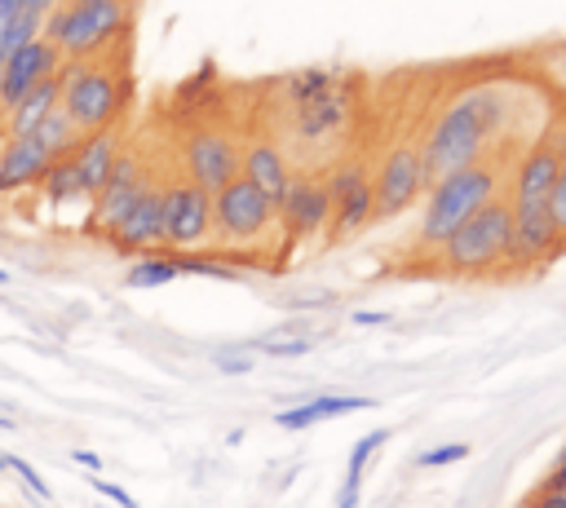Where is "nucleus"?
<instances>
[{
  "label": "nucleus",
  "mask_w": 566,
  "mask_h": 508,
  "mask_svg": "<svg viewBox=\"0 0 566 508\" xmlns=\"http://www.w3.org/2000/svg\"><path fill=\"white\" fill-rule=\"evenodd\" d=\"M509 119V93L500 84H469L460 88L424 128L420 137V159L429 186L447 172H460L478 159H486V146Z\"/></svg>",
  "instance_id": "f257e3e1"
},
{
  "label": "nucleus",
  "mask_w": 566,
  "mask_h": 508,
  "mask_svg": "<svg viewBox=\"0 0 566 508\" xmlns=\"http://www.w3.org/2000/svg\"><path fill=\"white\" fill-rule=\"evenodd\" d=\"M491 199H500V168L491 159H478L460 172H447L438 177L429 190H424V212H420V230H416V243L420 247H442L478 208H486Z\"/></svg>",
  "instance_id": "f03ea898"
},
{
  "label": "nucleus",
  "mask_w": 566,
  "mask_h": 508,
  "mask_svg": "<svg viewBox=\"0 0 566 508\" xmlns=\"http://www.w3.org/2000/svg\"><path fill=\"white\" fill-rule=\"evenodd\" d=\"M62 80V110L75 119V128L88 137V133H102V128H115L119 110L128 106L133 97V80L124 71H111L102 62H66L57 71Z\"/></svg>",
  "instance_id": "7ed1b4c3"
},
{
  "label": "nucleus",
  "mask_w": 566,
  "mask_h": 508,
  "mask_svg": "<svg viewBox=\"0 0 566 508\" xmlns=\"http://www.w3.org/2000/svg\"><path fill=\"white\" fill-rule=\"evenodd\" d=\"M133 22V0H62L57 13L44 22V40L71 62H88Z\"/></svg>",
  "instance_id": "20e7f679"
},
{
  "label": "nucleus",
  "mask_w": 566,
  "mask_h": 508,
  "mask_svg": "<svg viewBox=\"0 0 566 508\" xmlns=\"http://www.w3.org/2000/svg\"><path fill=\"white\" fill-rule=\"evenodd\" d=\"M509 239H513V208L509 199H491L438 247V261L451 274H495L504 269Z\"/></svg>",
  "instance_id": "39448f33"
},
{
  "label": "nucleus",
  "mask_w": 566,
  "mask_h": 508,
  "mask_svg": "<svg viewBox=\"0 0 566 508\" xmlns=\"http://www.w3.org/2000/svg\"><path fill=\"white\" fill-rule=\"evenodd\" d=\"M371 190H376V221H389L398 212H407L424 190V159H420V141H398L380 155V163L371 168Z\"/></svg>",
  "instance_id": "423d86ee"
},
{
  "label": "nucleus",
  "mask_w": 566,
  "mask_h": 508,
  "mask_svg": "<svg viewBox=\"0 0 566 508\" xmlns=\"http://www.w3.org/2000/svg\"><path fill=\"white\" fill-rule=\"evenodd\" d=\"M279 221V203L265 199L243 172L212 194V225L230 243H256Z\"/></svg>",
  "instance_id": "0eeeda50"
},
{
  "label": "nucleus",
  "mask_w": 566,
  "mask_h": 508,
  "mask_svg": "<svg viewBox=\"0 0 566 508\" xmlns=\"http://www.w3.org/2000/svg\"><path fill=\"white\" fill-rule=\"evenodd\" d=\"M327 194H332V243L358 234L363 225L376 221V190H371V168L363 159H340L327 177Z\"/></svg>",
  "instance_id": "6e6552de"
},
{
  "label": "nucleus",
  "mask_w": 566,
  "mask_h": 508,
  "mask_svg": "<svg viewBox=\"0 0 566 508\" xmlns=\"http://www.w3.org/2000/svg\"><path fill=\"white\" fill-rule=\"evenodd\" d=\"M181 159H186V177L195 186H203L208 194H217L221 186H230L243 168V150L234 146V137L217 124H199L190 128L186 146H181Z\"/></svg>",
  "instance_id": "1a4fd4ad"
},
{
  "label": "nucleus",
  "mask_w": 566,
  "mask_h": 508,
  "mask_svg": "<svg viewBox=\"0 0 566 508\" xmlns=\"http://www.w3.org/2000/svg\"><path fill=\"white\" fill-rule=\"evenodd\" d=\"M212 230V194L190 177L164 186V247L195 252Z\"/></svg>",
  "instance_id": "9d476101"
},
{
  "label": "nucleus",
  "mask_w": 566,
  "mask_h": 508,
  "mask_svg": "<svg viewBox=\"0 0 566 508\" xmlns=\"http://www.w3.org/2000/svg\"><path fill=\"white\" fill-rule=\"evenodd\" d=\"M566 163V150L557 137H544L535 141L522 159H517V172H513V216H535V212H548V199H553V186H557V172Z\"/></svg>",
  "instance_id": "9b49d317"
},
{
  "label": "nucleus",
  "mask_w": 566,
  "mask_h": 508,
  "mask_svg": "<svg viewBox=\"0 0 566 508\" xmlns=\"http://www.w3.org/2000/svg\"><path fill=\"white\" fill-rule=\"evenodd\" d=\"M106 239L124 256H150L155 247H164V186L159 181H146V190L137 194V203L119 216V225Z\"/></svg>",
  "instance_id": "f8f14e48"
},
{
  "label": "nucleus",
  "mask_w": 566,
  "mask_h": 508,
  "mask_svg": "<svg viewBox=\"0 0 566 508\" xmlns=\"http://www.w3.org/2000/svg\"><path fill=\"white\" fill-rule=\"evenodd\" d=\"M146 168H142V159L133 155V150H124L119 159H115V168H111V177H106V186L93 194V212H88V230L93 234H111L115 225H119V216L137 203V194L146 190Z\"/></svg>",
  "instance_id": "ddd939ff"
},
{
  "label": "nucleus",
  "mask_w": 566,
  "mask_h": 508,
  "mask_svg": "<svg viewBox=\"0 0 566 508\" xmlns=\"http://www.w3.org/2000/svg\"><path fill=\"white\" fill-rule=\"evenodd\" d=\"M62 66H66V57H62L57 44L44 40V35H35V40L22 44V49H13V53L4 57V71H0V106L9 110V106H13L18 97H27L40 80H53Z\"/></svg>",
  "instance_id": "4468645a"
},
{
  "label": "nucleus",
  "mask_w": 566,
  "mask_h": 508,
  "mask_svg": "<svg viewBox=\"0 0 566 508\" xmlns=\"http://www.w3.org/2000/svg\"><path fill=\"white\" fill-rule=\"evenodd\" d=\"M279 221L287 239H318L332 225V194L318 177H292L287 194L279 199Z\"/></svg>",
  "instance_id": "2eb2a0df"
},
{
  "label": "nucleus",
  "mask_w": 566,
  "mask_h": 508,
  "mask_svg": "<svg viewBox=\"0 0 566 508\" xmlns=\"http://www.w3.org/2000/svg\"><path fill=\"white\" fill-rule=\"evenodd\" d=\"M349 106H354V97H349V88L336 80L327 93H318V97H310L305 106H296V110H287V124H292V137L296 141H305V146H314V141H327V137H336L345 124H349Z\"/></svg>",
  "instance_id": "dca6fc26"
},
{
  "label": "nucleus",
  "mask_w": 566,
  "mask_h": 508,
  "mask_svg": "<svg viewBox=\"0 0 566 508\" xmlns=\"http://www.w3.org/2000/svg\"><path fill=\"white\" fill-rule=\"evenodd\" d=\"M119 155H124V146H119V133H115V128L88 133V137L71 150L75 186H80V194H84V199H93V194L106 186V177H111V168H115V159H119Z\"/></svg>",
  "instance_id": "f3484780"
},
{
  "label": "nucleus",
  "mask_w": 566,
  "mask_h": 508,
  "mask_svg": "<svg viewBox=\"0 0 566 508\" xmlns=\"http://www.w3.org/2000/svg\"><path fill=\"white\" fill-rule=\"evenodd\" d=\"M49 168H53V155L35 137H9L0 150V194L40 186Z\"/></svg>",
  "instance_id": "a211bd4d"
},
{
  "label": "nucleus",
  "mask_w": 566,
  "mask_h": 508,
  "mask_svg": "<svg viewBox=\"0 0 566 508\" xmlns=\"http://www.w3.org/2000/svg\"><path fill=\"white\" fill-rule=\"evenodd\" d=\"M265 199H283L287 194V186H292V163H287V155H283V146L279 141H270V137H256L248 150H243V168H239Z\"/></svg>",
  "instance_id": "6ab92c4d"
},
{
  "label": "nucleus",
  "mask_w": 566,
  "mask_h": 508,
  "mask_svg": "<svg viewBox=\"0 0 566 508\" xmlns=\"http://www.w3.org/2000/svg\"><path fill=\"white\" fill-rule=\"evenodd\" d=\"M57 102H62V80L53 75V80H40L27 97H18L9 110H4V141L9 137H31L53 110H57Z\"/></svg>",
  "instance_id": "aec40b11"
},
{
  "label": "nucleus",
  "mask_w": 566,
  "mask_h": 508,
  "mask_svg": "<svg viewBox=\"0 0 566 508\" xmlns=\"http://www.w3.org/2000/svg\"><path fill=\"white\" fill-rule=\"evenodd\" d=\"M367 406H371V398H363V393H323V398H310V402H301V406L279 411L274 424H279V428H310V424H318V420L349 415V411H367Z\"/></svg>",
  "instance_id": "412c9836"
},
{
  "label": "nucleus",
  "mask_w": 566,
  "mask_h": 508,
  "mask_svg": "<svg viewBox=\"0 0 566 508\" xmlns=\"http://www.w3.org/2000/svg\"><path fill=\"white\" fill-rule=\"evenodd\" d=\"M336 80H340V75H336L332 66H301V71H287V75L279 80V102H283L287 110H296V106H305L310 97L327 93Z\"/></svg>",
  "instance_id": "4be33fe9"
},
{
  "label": "nucleus",
  "mask_w": 566,
  "mask_h": 508,
  "mask_svg": "<svg viewBox=\"0 0 566 508\" xmlns=\"http://www.w3.org/2000/svg\"><path fill=\"white\" fill-rule=\"evenodd\" d=\"M31 137H35V141H40V146H44L53 159H66V155H71V150L84 141V133L75 128V119H71L62 106H57V110H53V115H49V119H44V124L31 133Z\"/></svg>",
  "instance_id": "5701e85b"
},
{
  "label": "nucleus",
  "mask_w": 566,
  "mask_h": 508,
  "mask_svg": "<svg viewBox=\"0 0 566 508\" xmlns=\"http://www.w3.org/2000/svg\"><path fill=\"white\" fill-rule=\"evenodd\" d=\"M181 269H177V256L172 252H150V256H137L124 274V287H164L172 283Z\"/></svg>",
  "instance_id": "b1692460"
},
{
  "label": "nucleus",
  "mask_w": 566,
  "mask_h": 508,
  "mask_svg": "<svg viewBox=\"0 0 566 508\" xmlns=\"http://www.w3.org/2000/svg\"><path fill=\"white\" fill-rule=\"evenodd\" d=\"M44 199L49 203H62V199H71V194H80V186H75V163H71V155L66 159H53V168L44 172Z\"/></svg>",
  "instance_id": "393cba45"
},
{
  "label": "nucleus",
  "mask_w": 566,
  "mask_h": 508,
  "mask_svg": "<svg viewBox=\"0 0 566 508\" xmlns=\"http://www.w3.org/2000/svg\"><path fill=\"white\" fill-rule=\"evenodd\" d=\"M177 256V269L181 274H208V278H239L234 274V265H226V261H217V256H208V252H172Z\"/></svg>",
  "instance_id": "a878e982"
},
{
  "label": "nucleus",
  "mask_w": 566,
  "mask_h": 508,
  "mask_svg": "<svg viewBox=\"0 0 566 508\" xmlns=\"http://www.w3.org/2000/svg\"><path fill=\"white\" fill-rule=\"evenodd\" d=\"M389 442V428H376V433H367V437H358L354 442V451H349V468H345V481H363V468H367V459L376 455V446H385Z\"/></svg>",
  "instance_id": "bb28decb"
},
{
  "label": "nucleus",
  "mask_w": 566,
  "mask_h": 508,
  "mask_svg": "<svg viewBox=\"0 0 566 508\" xmlns=\"http://www.w3.org/2000/svg\"><path fill=\"white\" fill-rule=\"evenodd\" d=\"M310 349H314L310 336H270V340H261V353H270V358H301Z\"/></svg>",
  "instance_id": "cd10ccee"
},
{
  "label": "nucleus",
  "mask_w": 566,
  "mask_h": 508,
  "mask_svg": "<svg viewBox=\"0 0 566 508\" xmlns=\"http://www.w3.org/2000/svg\"><path fill=\"white\" fill-rule=\"evenodd\" d=\"M469 455V446L464 442H442V446H429V451H420V468H442V464H455V459H464Z\"/></svg>",
  "instance_id": "c85d7f7f"
},
{
  "label": "nucleus",
  "mask_w": 566,
  "mask_h": 508,
  "mask_svg": "<svg viewBox=\"0 0 566 508\" xmlns=\"http://www.w3.org/2000/svg\"><path fill=\"white\" fill-rule=\"evenodd\" d=\"M9 468H13L18 477H22V486H27V490H31L35 499H53V495H49V481H44V477H40V473H35V468H31L27 459H18V455H9Z\"/></svg>",
  "instance_id": "c756f323"
},
{
  "label": "nucleus",
  "mask_w": 566,
  "mask_h": 508,
  "mask_svg": "<svg viewBox=\"0 0 566 508\" xmlns=\"http://www.w3.org/2000/svg\"><path fill=\"white\" fill-rule=\"evenodd\" d=\"M548 212H553V225H557V234L566 239V163H562V172H557V186H553Z\"/></svg>",
  "instance_id": "7c9ffc66"
},
{
  "label": "nucleus",
  "mask_w": 566,
  "mask_h": 508,
  "mask_svg": "<svg viewBox=\"0 0 566 508\" xmlns=\"http://www.w3.org/2000/svg\"><path fill=\"white\" fill-rule=\"evenodd\" d=\"M93 490H97V495H106V499H111V504H119V508H137V499H133L124 486L106 481V477H93Z\"/></svg>",
  "instance_id": "2f4dec72"
},
{
  "label": "nucleus",
  "mask_w": 566,
  "mask_h": 508,
  "mask_svg": "<svg viewBox=\"0 0 566 508\" xmlns=\"http://www.w3.org/2000/svg\"><path fill=\"white\" fill-rule=\"evenodd\" d=\"M212 367H217V371H226V375H248L252 358H230V353H217V358H212Z\"/></svg>",
  "instance_id": "473e14b6"
},
{
  "label": "nucleus",
  "mask_w": 566,
  "mask_h": 508,
  "mask_svg": "<svg viewBox=\"0 0 566 508\" xmlns=\"http://www.w3.org/2000/svg\"><path fill=\"white\" fill-rule=\"evenodd\" d=\"M57 4H62V0H22V13H31L35 22H49V18L57 13Z\"/></svg>",
  "instance_id": "72a5a7b5"
},
{
  "label": "nucleus",
  "mask_w": 566,
  "mask_h": 508,
  "mask_svg": "<svg viewBox=\"0 0 566 508\" xmlns=\"http://www.w3.org/2000/svg\"><path fill=\"white\" fill-rule=\"evenodd\" d=\"M354 327H376V322H389V314H376V309H354L349 314Z\"/></svg>",
  "instance_id": "f704fd0d"
},
{
  "label": "nucleus",
  "mask_w": 566,
  "mask_h": 508,
  "mask_svg": "<svg viewBox=\"0 0 566 508\" xmlns=\"http://www.w3.org/2000/svg\"><path fill=\"white\" fill-rule=\"evenodd\" d=\"M71 459H75V464H80V468H88V473H93V477H97V473H102V459H97V455H93V451H71Z\"/></svg>",
  "instance_id": "c9c22d12"
},
{
  "label": "nucleus",
  "mask_w": 566,
  "mask_h": 508,
  "mask_svg": "<svg viewBox=\"0 0 566 508\" xmlns=\"http://www.w3.org/2000/svg\"><path fill=\"white\" fill-rule=\"evenodd\" d=\"M336 508H358V481H345V486H340Z\"/></svg>",
  "instance_id": "e433bc0d"
},
{
  "label": "nucleus",
  "mask_w": 566,
  "mask_h": 508,
  "mask_svg": "<svg viewBox=\"0 0 566 508\" xmlns=\"http://www.w3.org/2000/svg\"><path fill=\"white\" fill-rule=\"evenodd\" d=\"M18 9H22V0H0V27H4V22H9Z\"/></svg>",
  "instance_id": "4c0bfd02"
},
{
  "label": "nucleus",
  "mask_w": 566,
  "mask_h": 508,
  "mask_svg": "<svg viewBox=\"0 0 566 508\" xmlns=\"http://www.w3.org/2000/svg\"><path fill=\"white\" fill-rule=\"evenodd\" d=\"M531 499H544V504H553V508H566V495H531Z\"/></svg>",
  "instance_id": "58836bf2"
},
{
  "label": "nucleus",
  "mask_w": 566,
  "mask_h": 508,
  "mask_svg": "<svg viewBox=\"0 0 566 508\" xmlns=\"http://www.w3.org/2000/svg\"><path fill=\"white\" fill-rule=\"evenodd\" d=\"M526 508H553V504H544V499H531V504H526Z\"/></svg>",
  "instance_id": "ea45409f"
},
{
  "label": "nucleus",
  "mask_w": 566,
  "mask_h": 508,
  "mask_svg": "<svg viewBox=\"0 0 566 508\" xmlns=\"http://www.w3.org/2000/svg\"><path fill=\"white\" fill-rule=\"evenodd\" d=\"M0 428H13V420H9V415H0Z\"/></svg>",
  "instance_id": "a19ab883"
},
{
  "label": "nucleus",
  "mask_w": 566,
  "mask_h": 508,
  "mask_svg": "<svg viewBox=\"0 0 566 508\" xmlns=\"http://www.w3.org/2000/svg\"><path fill=\"white\" fill-rule=\"evenodd\" d=\"M4 468H9V455H4V451H0V473H4Z\"/></svg>",
  "instance_id": "79ce46f5"
},
{
  "label": "nucleus",
  "mask_w": 566,
  "mask_h": 508,
  "mask_svg": "<svg viewBox=\"0 0 566 508\" xmlns=\"http://www.w3.org/2000/svg\"><path fill=\"white\" fill-rule=\"evenodd\" d=\"M0 283H9V269H4V265H0Z\"/></svg>",
  "instance_id": "37998d69"
},
{
  "label": "nucleus",
  "mask_w": 566,
  "mask_h": 508,
  "mask_svg": "<svg viewBox=\"0 0 566 508\" xmlns=\"http://www.w3.org/2000/svg\"><path fill=\"white\" fill-rule=\"evenodd\" d=\"M0 71H4V49H0Z\"/></svg>",
  "instance_id": "c03bdc74"
},
{
  "label": "nucleus",
  "mask_w": 566,
  "mask_h": 508,
  "mask_svg": "<svg viewBox=\"0 0 566 508\" xmlns=\"http://www.w3.org/2000/svg\"><path fill=\"white\" fill-rule=\"evenodd\" d=\"M97 508H106V504H97Z\"/></svg>",
  "instance_id": "a18cd8bd"
}]
</instances>
